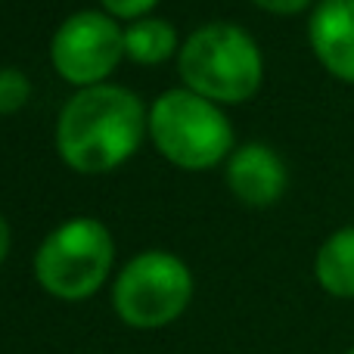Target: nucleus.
<instances>
[{"label": "nucleus", "mask_w": 354, "mask_h": 354, "mask_svg": "<svg viewBox=\"0 0 354 354\" xmlns=\"http://www.w3.org/2000/svg\"><path fill=\"white\" fill-rule=\"evenodd\" d=\"M147 128L149 115L128 87H84L62 106L56 124V149L75 171L106 174L134 156Z\"/></svg>", "instance_id": "nucleus-1"}, {"label": "nucleus", "mask_w": 354, "mask_h": 354, "mask_svg": "<svg viewBox=\"0 0 354 354\" xmlns=\"http://www.w3.org/2000/svg\"><path fill=\"white\" fill-rule=\"evenodd\" d=\"M187 91L212 103H243L261 87L264 59L249 31L230 22L196 28L177 56Z\"/></svg>", "instance_id": "nucleus-2"}, {"label": "nucleus", "mask_w": 354, "mask_h": 354, "mask_svg": "<svg viewBox=\"0 0 354 354\" xmlns=\"http://www.w3.org/2000/svg\"><path fill=\"white\" fill-rule=\"evenodd\" d=\"M149 137L156 149L187 171L218 165L233 147V128L218 103L177 87L162 93L149 109Z\"/></svg>", "instance_id": "nucleus-3"}, {"label": "nucleus", "mask_w": 354, "mask_h": 354, "mask_svg": "<svg viewBox=\"0 0 354 354\" xmlns=\"http://www.w3.org/2000/svg\"><path fill=\"white\" fill-rule=\"evenodd\" d=\"M115 258L112 236L100 221L75 218L56 227L35 255V277L53 299H91L106 283Z\"/></svg>", "instance_id": "nucleus-4"}, {"label": "nucleus", "mask_w": 354, "mask_h": 354, "mask_svg": "<svg viewBox=\"0 0 354 354\" xmlns=\"http://www.w3.org/2000/svg\"><path fill=\"white\" fill-rule=\"evenodd\" d=\"M193 299V274L177 255L143 252L122 268L112 289L115 314L137 330H159L183 314Z\"/></svg>", "instance_id": "nucleus-5"}, {"label": "nucleus", "mask_w": 354, "mask_h": 354, "mask_svg": "<svg viewBox=\"0 0 354 354\" xmlns=\"http://www.w3.org/2000/svg\"><path fill=\"white\" fill-rule=\"evenodd\" d=\"M124 56V31L106 12L81 10L56 28L50 59L59 78L84 87H97Z\"/></svg>", "instance_id": "nucleus-6"}, {"label": "nucleus", "mask_w": 354, "mask_h": 354, "mask_svg": "<svg viewBox=\"0 0 354 354\" xmlns=\"http://www.w3.org/2000/svg\"><path fill=\"white\" fill-rule=\"evenodd\" d=\"M308 41L326 72L354 84V0H320L308 22Z\"/></svg>", "instance_id": "nucleus-7"}, {"label": "nucleus", "mask_w": 354, "mask_h": 354, "mask_svg": "<svg viewBox=\"0 0 354 354\" xmlns=\"http://www.w3.org/2000/svg\"><path fill=\"white\" fill-rule=\"evenodd\" d=\"M286 165L264 143H245L227 162V183L245 205H270L286 189Z\"/></svg>", "instance_id": "nucleus-8"}, {"label": "nucleus", "mask_w": 354, "mask_h": 354, "mask_svg": "<svg viewBox=\"0 0 354 354\" xmlns=\"http://www.w3.org/2000/svg\"><path fill=\"white\" fill-rule=\"evenodd\" d=\"M314 274L330 295L354 299V227H342L320 245Z\"/></svg>", "instance_id": "nucleus-9"}, {"label": "nucleus", "mask_w": 354, "mask_h": 354, "mask_svg": "<svg viewBox=\"0 0 354 354\" xmlns=\"http://www.w3.org/2000/svg\"><path fill=\"white\" fill-rule=\"evenodd\" d=\"M177 47V31L162 19H137L124 28V53L140 66H159Z\"/></svg>", "instance_id": "nucleus-10"}, {"label": "nucleus", "mask_w": 354, "mask_h": 354, "mask_svg": "<svg viewBox=\"0 0 354 354\" xmlns=\"http://www.w3.org/2000/svg\"><path fill=\"white\" fill-rule=\"evenodd\" d=\"M31 97V81L25 72L12 66L0 68V115H10V112H19Z\"/></svg>", "instance_id": "nucleus-11"}, {"label": "nucleus", "mask_w": 354, "mask_h": 354, "mask_svg": "<svg viewBox=\"0 0 354 354\" xmlns=\"http://www.w3.org/2000/svg\"><path fill=\"white\" fill-rule=\"evenodd\" d=\"M159 0H103V6L109 10V16H118V19H140L147 16Z\"/></svg>", "instance_id": "nucleus-12"}, {"label": "nucleus", "mask_w": 354, "mask_h": 354, "mask_svg": "<svg viewBox=\"0 0 354 354\" xmlns=\"http://www.w3.org/2000/svg\"><path fill=\"white\" fill-rule=\"evenodd\" d=\"M252 3L268 12H277V16H292V12H301L305 6H311L314 0H252Z\"/></svg>", "instance_id": "nucleus-13"}, {"label": "nucleus", "mask_w": 354, "mask_h": 354, "mask_svg": "<svg viewBox=\"0 0 354 354\" xmlns=\"http://www.w3.org/2000/svg\"><path fill=\"white\" fill-rule=\"evenodd\" d=\"M6 252H10V227H6L3 214H0V261L6 258Z\"/></svg>", "instance_id": "nucleus-14"}, {"label": "nucleus", "mask_w": 354, "mask_h": 354, "mask_svg": "<svg viewBox=\"0 0 354 354\" xmlns=\"http://www.w3.org/2000/svg\"><path fill=\"white\" fill-rule=\"evenodd\" d=\"M348 354H354V348H351V351H348Z\"/></svg>", "instance_id": "nucleus-15"}]
</instances>
